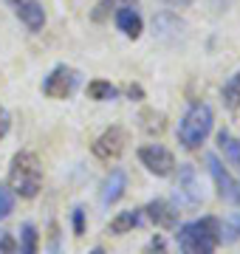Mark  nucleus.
<instances>
[{
  "instance_id": "nucleus-1",
  "label": "nucleus",
  "mask_w": 240,
  "mask_h": 254,
  "mask_svg": "<svg viewBox=\"0 0 240 254\" xmlns=\"http://www.w3.org/2000/svg\"><path fill=\"white\" fill-rule=\"evenodd\" d=\"M178 249L181 254H215L221 243V220L218 218H198L178 229Z\"/></svg>"
},
{
  "instance_id": "nucleus-2",
  "label": "nucleus",
  "mask_w": 240,
  "mask_h": 254,
  "mask_svg": "<svg viewBox=\"0 0 240 254\" xmlns=\"http://www.w3.org/2000/svg\"><path fill=\"white\" fill-rule=\"evenodd\" d=\"M6 187L20 198H34L43 190V167H40V158L31 150H20L11 158Z\"/></svg>"
},
{
  "instance_id": "nucleus-3",
  "label": "nucleus",
  "mask_w": 240,
  "mask_h": 254,
  "mask_svg": "<svg viewBox=\"0 0 240 254\" xmlns=\"http://www.w3.org/2000/svg\"><path fill=\"white\" fill-rule=\"evenodd\" d=\"M215 125V113L206 102H198L184 113L181 125H178V141L186 147V150H198V147L209 138Z\"/></svg>"
},
{
  "instance_id": "nucleus-4",
  "label": "nucleus",
  "mask_w": 240,
  "mask_h": 254,
  "mask_svg": "<svg viewBox=\"0 0 240 254\" xmlns=\"http://www.w3.org/2000/svg\"><path fill=\"white\" fill-rule=\"evenodd\" d=\"M76 88H79V71L71 65H57L43 79V93L48 99H68L74 96Z\"/></svg>"
},
{
  "instance_id": "nucleus-5",
  "label": "nucleus",
  "mask_w": 240,
  "mask_h": 254,
  "mask_svg": "<svg viewBox=\"0 0 240 254\" xmlns=\"http://www.w3.org/2000/svg\"><path fill=\"white\" fill-rule=\"evenodd\" d=\"M176 200H178V206H186V209L201 206L203 192H201V181H198V173H195L192 164H181V167H178Z\"/></svg>"
},
{
  "instance_id": "nucleus-6",
  "label": "nucleus",
  "mask_w": 240,
  "mask_h": 254,
  "mask_svg": "<svg viewBox=\"0 0 240 254\" xmlns=\"http://www.w3.org/2000/svg\"><path fill=\"white\" fill-rule=\"evenodd\" d=\"M124 150H127V133H124V127H119V125L108 127V130L93 141V155H96L99 161H119Z\"/></svg>"
},
{
  "instance_id": "nucleus-7",
  "label": "nucleus",
  "mask_w": 240,
  "mask_h": 254,
  "mask_svg": "<svg viewBox=\"0 0 240 254\" xmlns=\"http://www.w3.org/2000/svg\"><path fill=\"white\" fill-rule=\"evenodd\" d=\"M139 161L158 178H167V175L176 173V155L161 144H144L139 150Z\"/></svg>"
},
{
  "instance_id": "nucleus-8",
  "label": "nucleus",
  "mask_w": 240,
  "mask_h": 254,
  "mask_svg": "<svg viewBox=\"0 0 240 254\" xmlns=\"http://www.w3.org/2000/svg\"><path fill=\"white\" fill-rule=\"evenodd\" d=\"M206 167H209V175H212L215 187H218V195L223 200H229L235 206H240V181H235L226 170H223L221 158L215 153H206Z\"/></svg>"
},
{
  "instance_id": "nucleus-9",
  "label": "nucleus",
  "mask_w": 240,
  "mask_h": 254,
  "mask_svg": "<svg viewBox=\"0 0 240 254\" xmlns=\"http://www.w3.org/2000/svg\"><path fill=\"white\" fill-rule=\"evenodd\" d=\"M124 190H127V175H124V170H113V173L105 178V184H102V190H99V203L102 206L119 203Z\"/></svg>"
},
{
  "instance_id": "nucleus-10",
  "label": "nucleus",
  "mask_w": 240,
  "mask_h": 254,
  "mask_svg": "<svg viewBox=\"0 0 240 254\" xmlns=\"http://www.w3.org/2000/svg\"><path fill=\"white\" fill-rule=\"evenodd\" d=\"M144 212H147V218L156 223L158 229H176L178 226V209L170 203V200H150L147 206H144Z\"/></svg>"
},
{
  "instance_id": "nucleus-11",
  "label": "nucleus",
  "mask_w": 240,
  "mask_h": 254,
  "mask_svg": "<svg viewBox=\"0 0 240 254\" xmlns=\"http://www.w3.org/2000/svg\"><path fill=\"white\" fill-rule=\"evenodd\" d=\"M14 11H17V17L23 20V26L28 31H43V26H46V9L40 6L37 0H23V3L14 6Z\"/></svg>"
},
{
  "instance_id": "nucleus-12",
  "label": "nucleus",
  "mask_w": 240,
  "mask_h": 254,
  "mask_svg": "<svg viewBox=\"0 0 240 254\" xmlns=\"http://www.w3.org/2000/svg\"><path fill=\"white\" fill-rule=\"evenodd\" d=\"M116 26H119V31L124 37H130V40L141 37V31H144L141 14L133 9V6H121V9H116Z\"/></svg>"
},
{
  "instance_id": "nucleus-13",
  "label": "nucleus",
  "mask_w": 240,
  "mask_h": 254,
  "mask_svg": "<svg viewBox=\"0 0 240 254\" xmlns=\"http://www.w3.org/2000/svg\"><path fill=\"white\" fill-rule=\"evenodd\" d=\"M144 218V209H127V212H119L116 218L111 220V235H124L130 229H136Z\"/></svg>"
},
{
  "instance_id": "nucleus-14",
  "label": "nucleus",
  "mask_w": 240,
  "mask_h": 254,
  "mask_svg": "<svg viewBox=\"0 0 240 254\" xmlns=\"http://www.w3.org/2000/svg\"><path fill=\"white\" fill-rule=\"evenodd\" d=\"M218 147H221L223 158H226L235 170H240V141L232 136L229 130H221V133H218Z\"/></svg>"
},
{
  "instance_id": "nucleus-15",
  "label": "nucleus",
  "mask_w": 240,
  "mask_h": 254,
  "mask_svg": "<svg viewBox=\"0 0 240 254\" xmlns=\"http://www.w3.org/2000/svg\"><path fill=\"white\" fill-rule=\"evenodd\" d=\"M88 96H91L93 102H113L119 96V91H116V85H111V82L93 79L91 85H88Z\"/></svg>"
},
{
  "instance_id": "nucleus-16",
  "label": "nucleus",
  "mask_w": 240,
  "mask_h": 254,
  "mask_svg": "<svg viewBox=\"0 0 240 254\" xmlns=\"http://www.w3.org/2000/svg\"><path fill=\"white\" fill-rule=\"evenodd\" d=\"M37 249H40L37 229H34V223H26L23 232H20V254H37Z\"/></svg>"
},
{
  "instance_id": "nucleus-17",
  "label": "nucleus",
  "mask_w": 240,
  "mask_h": 254,
  "mask_svg": "<svg viewBox=\"0 0 240 254\" xmlns=\"http://www.w3.org/2000/svg\"><path fill=\"white\" fill-rule=\"evenodd\" d=\"M223 102L229 105V108H240V71L232 73L226 85H223Z\"/></svg>"
},
{
  "instance_id": "nucleus-18",
  "label": "nucleus",
  "mask_w": 240,
  "mask_h": 254,
  "mask_svg": "<svg viewBox=\"0 0 240 254\" xmlns=\"http://www.w3.org/2000/svg\"><path fill=\"white\" fill-rule=\"evenodd\" d=\"M240 237V212L221 223V243H235Z\"/></svg>"
},
{
  "instance_id": "nucleus-19",
  "label": "nucleus",
  "mask_w": 240,
  "mask_h": 254,
  "mask_svg": "<svg viewBox=\"0 0 240 254\" xmlns=\"http://www.w3.org/2000/svg\"><path fill=\"white\" fill-rule=\"evenodd\" d=\"M11 209H14V192H11L6 184H0V220L9 218Z\"/></svg>"
},
{
  "instance_id": "nucleus-20",
  "label": "nucleus",
  "mask_w": 240,
  "mask_h": 254,
  "mask_svg": "<svg viewBox=\"0 0 240 254\" xmlns=\"http://www.w3.org/2000/svg\"><path fill=\"white\" fill-rule=\"evenodd\" d=\"M0 254H17V243L9 232H0Z\"/></svg>"
},
{
  "instance_id": "nucleus-21",
  "label": "nucleus",
  "mask_w": 240,
  "mask_h": 254,
  "mask_svg": "<svg viewBox=\"0 0 240 254\" xmlns=\"http://www.w3.org/2000/svg\"><path fill=\"white\" fill-rule=\"evenodd\" d=\"M85 232V209L76 206L74 209V235H82Z\"/></svg>"
},
{
  "instance_id": "nucleus-22",
  "label": "nucleus",
  "mask_w": 240,
  "mask_h": 254,
  "mask_svg": "<svg viewBox=\"0 0 240 254\" xmlns=\"http://www.w3.org/2000/svg\"><path fill=\"white\" fill-rule=\"evenodd\" d=\"M9 127H11V116H9V110H6L3 105H0V138H6Z\"/></svg>"
},
{
  "instance_id": "nucleus-23",
  "label": "nucleus",
  "mask_w": 240,
  "mask_h": 254,
  "mask_svg": "<svg viewBox=\"0 0 240 254\" xmlns=\"http://www.w3.org/2000/svg\"><path fill=\"white\" fill-rule=\"evenodd\" d=\"M108 6H113V0H99V6H96V11H93V20L105 17V14H108Z\"/></svg>"
},
{
  "instance_id": "nucleus-24",
  "label": "nucleus",
  "mask_w": 240,
  "mask_h": 254,
  "mask_svg": "<svg viewBox=\"0 0 240 254\" xmlns=\"http://www.w3.org/2000/svg\"><path fill=\"white\" fill-rule=\"evenodd\" d=\"M147 252H150V254H164V240H161V237H156V240L150 243Z\"/></svg>"
},
{
  "instance_id": "nucleus-25",
  "label": "nucleus",
  "mask_w": 240,
  "mask_h": 254,
  "mask_svg": "<svg viewBox=\"0 0 240 254\" xmlns=\"http://www.w3.org/2000/svg\"><path fill=\"white\" fill-rule=\"evenodd\" d=\"M57 237H60V229H57V223L51 226V252L57 254Z\"/></svg>"
},
{
  "instance_id": "nucleus-26",
  "label": "nucleus",
  "mask_w": 240,
  "mask_h": 254,
  "mask_svg": "<svg viewBox=\"0 0 240 254\" xmlns=\"http://www.w3.org/2000/svg\"><path fill=\"white\" fill-rule=\"evenodd\" d=\"M167 3H170V6H189L192 0H167Z\"/></svg>"
},
{
  "instance_id": "nucleus-27",
  "label": "nucleus",
  "mask_w": 240,
  "mask_h": 254,
  "mask_svg": "<svg viewBox=\"0 0 240 254\" xmlns=\"http://www.w3.org/2000/svg\"><path fill=\"white\" fill-rule=\"evenodd\" d=\"M127 93H130V96H141V88H133V85H130Z\"/></svg>"
},
{
  "instance_id": "nucleus-28",
  "label": "nucleus",
  "mask_w": 240,
  "mask_h": 254,
  "mask_svg": "<svg viewBox=\"0 0 240 254\" xmlns=\"http://www.w3.org/2000/svg\"><path fill=\"white\" fill-rule=\"evenodd\" d=\"M88 254H105V249H91Z\"/></svg>"
},
{
  "instance_id": "nucleus-29",
  "label": "nucleus",
  "mask_w": 240,
  "mask_h": 254,
  "mask_svg": "<svg viewBox=\"0 0 240 254\" xmlns=\"http://www.w3.org/2000/svg\"><path fill=\"white\" fill-rule=\"evenodd\" d=\"M11 3H14V6H17V3H23V0H11Z\"/></svg>"
}]
</instances>
